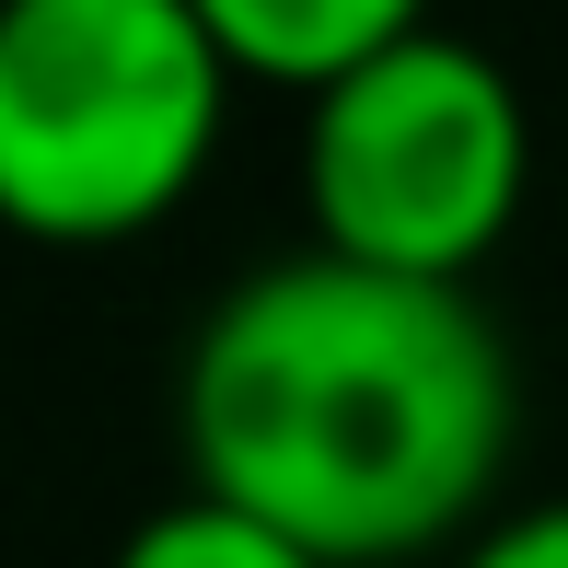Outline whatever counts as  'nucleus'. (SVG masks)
<instances>
[{
	"label": "nucleus",
	"instance_id": "nucleus-6",
	"mask_svg": "<svg viewBox=\"0 0 568 568\" xmlns=\"http://www.w3.org/2000/svg\"><path fill=\"white\" fill-rule=\"evenodd\" d=\"M464 568H568V499L523 510V523H487L476 546H464Z\"/></svg>",
	"mask_w": 568,
	"mask_h": 568
},
{
	"label": "nucleus",
	"instance_id": "nucleus-4",
	"mask_svg": "<svg viewBox=\"0 0 568 568\" xmlns=\"http://www.w3.org/2000/svg\"><path fill=\"white\" fill-rule=\"evenodd\" d=\"M197 23L221 36L232 70H267V82H314L337 93L348 70H372L383 47L429 36L418 0H197Z\"/></svg>",
	"mask_w": 568,
	"mask_h": 568
},
{
	"label": "nucleus",
	"instance_id": "nucleus-5",
	"mask_svg": "<svg viewBox=\"0 0 568 568\" xmlns=\"http://www.w3.org/2000/svg\"><path fill=\"white\" fill-rule=\"evenodd\" d=\"M116 568H325V557H302L278 523H255V510L186 487L174 510H151V523L116 546Z\"/></svg>",
	"mask_w": 568,
	"mask_h": 568
},
{
	"label": "nucleus",
	"instance_id": "nucleus-3",
	"mask_svg": "<svg viewBox=\"0 0 568 568\" xmlns=\"http://www.w3.org/2000/svg\"><path fill=\"white\" fill-rule=\"evenodd\" d=\"M523 163H534L523 93L464 36L383 47L372 70L314 93V128H302V186H314L325 255L442 278V291H464V267L510 232Z\"/></svg>",
	"mask_w": 568,
	"mask_h": 568
},
{
	"label": "nucleus",
	"instance_id": "nucleus-1",
	"mask_svg": "<svg viewBox=\"0 0 568 568\" xmlns=\"http://www.w3.org/2000/svg\"><path fill=\"white\" fill-rule=\"evenodd\" d=\"M197 487L325 568H395L476 523L510 453V348L442 278L267 255L186 337Z\"/></svg>",
	"mask_w": 568,
	"mask_h": 568
},
{
	"label": "nucleus",
	"instance_id": "nucleus-2",
	"mask_svg": "<svg viewBox=\"0 0 568 568\" xmlns=\"http://www.w3.org/2000/svg\"><path fill=\"white\" fill-rule=\"evenodd\" d=\"M232 59L197 0L0 12V197L47 244H116L210 174Z\"/></svg>",
	"mask_w": 568,
	"mask_h": 568
}]
</instances>
